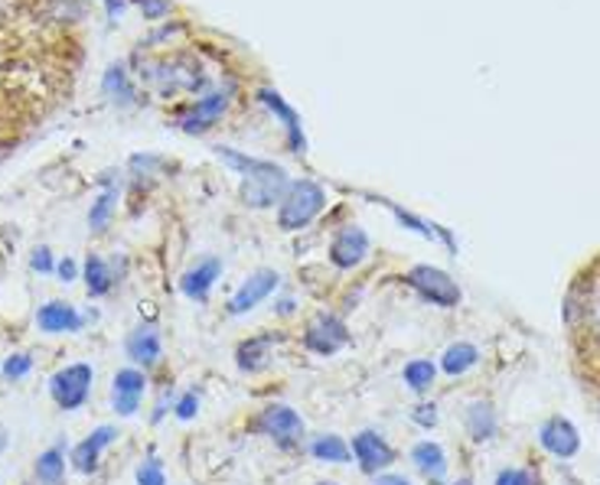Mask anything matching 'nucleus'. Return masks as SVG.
<instances>
[{
  "label": "nucleus",
  "mask_w": 600,
  "mask_h": 485,
  "mask_svg": "<svg viewBox=\"0 0 600 485\" xmlns=\"http://www.w3.org/2000/svg\"><path fill=\"white\" fill-rule=\"evenodd\" d=\"M76 0H0V104L43 111L69 89L79 47L66 27Z\"/></svg>",
  "instance_id": "f257e3e1"
},
{
  "label": "nucleus",
  "mask_w": 600,
  "mask_h": 485,
  "mask_svg": "<svg viewBox=\"0 0 600 485\" xmlns=\"http://www.w3.org/2000/svg\"><path fill=\"white\" fill-rule=\"evenodd\" d=\"M30 264H33V271H40V274H50L52 271L50 247H37V251H33V257H30Z\"/></svg>",
  "instance_id": "473e14b6"
},
{
  "label": "nucleus",
  "mask_w": 600,
  "mask_h": 485,
  "mask_svg": "<svg viewBox=\"0 0 600 485\" xmlns=\"http://www.w3.org/2000/svg\"><path fill=\"white\" fill-rule=\"evenodd\" d=\"M197 411H200V397L190 391V394H183L180 401H177V417L180 421H193L197 417Z\"/></svg>",
  "instance_id": "c756f323"
},
{
  "label": "nucleus",
  "mask_w": 600,
  "mask_h": 485,
  "mask_svg": "<svg viewBox=\"0 0 600 485\" xmlns=\"http://www.w3.org/2000/svg\"><path fill=\"white\" fill-rule=\"evenodd\" d=\"M138 485H167L163 466H160L157 456H150V459H144V463L138 466Z\"/></svg>",
  "instance_id": "cd10ccee"
},
{
  "label": "nucleus",
  "mask_w": 600,
  "mask_h": 485,
  "mask_svg": "<svg viewBox=\"0 0 600 485\" xmlns=\"http://www.w3.org/2000/svg\"><path fill=\"white\" fill-rule=\"evenodd\" d=\"M376 485H411V483H408L404 476H379Z\"/></svg>",
  "instance_id": "c9c22d12"
},
{
  "label": "nucleus",
  "mask_w": 600,
  "mask_h": 485,
  "mask_svg": "<svg viewBox=\"0 0 600 485\" xmlns=\"http://www.w3.org/2000/svg\"><path fill=\"white\" fill-rule=\"evenodd\" d=\"M539 439H542V446L549 449L551 456H558V459H571L581 449V437H578L574 424L564 421V417L546 421L542 431H539Z\"/></svg>",
  "instance_id": "f8f14e48"
},
{
  "label": "nucleus",
  "mask_w": 600,
  "mask_h": 485,
  "mask_svg": "<svg viewBox=\"0 0 600 485\" xmlns=\"http://www.w3.org/2000/svg\"><path fill=\"white\" fill-rule=\"evenodd\" d=\"M347 342H350V330H347V323H343L340 316H333V313H320V316L307 326V333H303V345H307L310 352H317V355H337Z\"/></svg>",
  "instance_id": "423d86ee"
},
{
  "label": "nucleus",
  "mask_w": 600,
  "mask_h": 485,
  "mask_svg": "<svg viewBox=\"0 0 600 485\" xmlns=\"http://www.w3.org/2000/svg\"><path fill=\"white\" fill-rule=\"evenodd\" d=\"M450 485H473L470 479H457V483H450Z\"/></svg>",
  "instance_id": "4c0bfd02"
},
{
  "label": "nucleus",
  "mask_w": 600,
  "mask_h": 485,
  "mask_svg": "<svg viewBox=\"0 0 600 485\" xmlns=\"http://www.w3.org/2000/svg\"><path fill=\"white\" fill-rule=\"evenodd\" d=\"M411 459H414V466H418L428 479H441V476L448 473V456H444V449H441L438 443H431V439L414 443V446H411Z\"/></svg>",
  "instance_id": "a211bd4d"
},
{
  "label": "nucleus",
  "mask_w": 600,
  "mask_h": 485,
  "mask_svg": "<svg viewBox=\"0 0 600 485\" xmlns=\"http://www.w3.org/2000/svg\"><path fill=\"white\" fill-rule=\"evenodd\" d=\"M323 202H327V195H323V190H320L317 183L300 180V183H294V186L284 193L281 212H278V225H281L284 232H298V229L310 225V222L320 215Z\"/></svg>",
  "instance_id": "7ed1b4c3"
},
{
  "label": "nucleus",
  "mask_w": 600,
  "mask_h": 485,
  "mask_svg": "<svg viewBox=\"0 0 600 485\" xmlns=\"http://www.w3.org/2000/svg\"><path fill=\"white\" fill-rule=\"evenodd\" d=\"M3 446H7V431L0 427V449H3Z\"/></svg>",
  "instance_id": "e433bc0d"
},
{
  "label": "nucleus",
  "mask_w": 600,
  "mask_h": 485,
  "mask_svg": "<svg viewBox=\"0 0 600 485\" xmlns=\"http://www.w3.org/2000/svg\"><path fill=\"white\" fill-rule=\"evenodd\" d=\"M477 362H480L477 345H470V342H453L448 352H444V358H441V368H444L448 375H463V372H470Z\"/></svg>",
  "instance_id": "412c9836"
},
{
  "label": "nucleus",
  "mask_w": 600,
  "mask_h": 485,
  "mask_svg": "<svg viewBox=\"0 0 600 485\" xmlns=\"http://www.w3.org/2000/svg\"><path fill=\"white\" fill-rule=\"evenodd\" d=\"M56 271H59V277H62V281H76V261H69V257H66V261H59V267H56Z\"/></svg>",
  "instance_id": "f704fd0d"
},
{
  "label": "nucleus",
  "mask_w": 600,
  "mask_h": 485,
  "mask_svg": "<svg viewBox=\"0 0 600 485\" xmlns=\"http://www.w3.org/2000/svg\"><path fill=\"white\" fill-rule=\"evenodd\" d=\"M124 352H128L131 362H138V365L150 368V365L160 358V336H157V330H153V326H138V330H131V336L124 342Z\"/></svg>",
  "instance_id": "f3484780"
},
{
  "label": "nucleus",
  "mask_w": 600,
  "mask_h": 485,
  "mask_svg": "<svg viewBox=\"0 0 600 485\" xmlns=\"http://www.w3.org/2000/svg\"><path fill=\"white\" fill-rule=\"evenodd\" d=\"M317 485H337V483H317Z\"/></svg>",
  "instance_id": "58836bf2"
},
{
  "label": "nucleus",
  "mask_w": 600,
  "mask_h": 485,
  "mask_svg": "<svg viewBox=\"0 0 600 485\" xmlns=\"http://www.w3.org/2000/svg\"><path fill=\"white\" fill-rule=\"evenodd\" d=\"M271 336H254V340L242 342L239 345V355H236V362H239V368L242 372H261V368H268V362H271Z\"/></svg>",
  "instance_id": "6ab92c4d"
},
{
  "label": "nucleus",
  "mask_w": 600,
  "mask_h": 485,
  "mask_svg": "<svg viewBox=\"0 0 600 485\" xmlns=\"http://www.w3.org/2000/svg\"><path fill=\"white\" fill-rule=\"evenodd\" d=\"M366 251H369L366 232L350 225V229H343V232L333 239V244H330V261H333L337 267H343V271H352L356 264H362Z\"/></svg>",
  "instance_id": "ddd939ff"
},
{
  "label": "nucleus",
  "mask_w": 600,
  "mask_h": 485,
  "mask_svg": "<svg viewBox=\"0 0 600 485\" xmlns=\"http://www.w3.org/2000/svg\"><path fill=\"white\" fill-rule=\"evenodd\" d=\"M414 291L421 293L428 303H434V306H457L460 303V287H457V281L444 274L441 267H431V264H418V267H411L408 271V277H404Z\"/></svg>",
  "instance_id": "20e7f679"
},
{
  "label": "nucleus",
  "mask_w": 600,
  "mask_h": 485,
  "mask_svg": "<svg viewBox=\"0 0 600 485\" xmlns=\"http://www.w3.org/2000/svg\"><path fill=\"white\" fill-rule=\"evenodd\" d=\"M236 170L246 173V202L249 205H271L274 199H281L284 186H288V176L281 166H271V163H261V160H249V156H239L232 150H219Z\"/></svg>",
  "instance_id": "f03ea898"
},
{
  "label": "nucleus",
  "mask_w": 600,
  "mask_h": 485,
  "mask_svg": "<svg viewBox=\"0 0 600 485\" xmlns=\"http://www.w3.org/2000/svg\"><path fill=\"white\" fill-rule=\"evenodd\" d=\"M497 485H532V476L526 469H502L497 476Z\"/></svg>",
  "instance_id": "2f4dec72"
},
{
  "label": "nucleus",
  "mask_w": 600,
  "mask_h": 485,
  "mask_svg": "<svg viewBox=\"0 0 600 485\" xmlns=\"http://www.w3.org/2000/svg\"><path fill=\"white\" fill-rule=\"evenodd\" d=\"M467 431L473 439H490L497 434V414L487 401H477L467 407Z\"/></svg>",
  "instance_id": "aec40b11"
},
{
  "label": "nucleus",
  "mask_w": 600,
  "mask_h": 485,
  "mask_svg": "<svg viewBox=\"0 0 600 485\" xmlns=\"http://www.w3.org/2000/svg\"><path fill=\"white\" fill-rule=\"evenodd\" d=\"M434 378H438V365L434 362H428V358H414V362H408L404 365V385L411 391H428L434 385Z\"/></svg>",
  "instance_id": "5701e85b"
},
{
  "label": "nucleus",
  "mask_w": 600,
  "mask_h": 485,
  "mask_svg": "<svg viewBox=\"0 0 600 485\" xmlns=\"http://www.w3.org/2000/svg\"><path fill=\"white\" fill-rule=\"evenodd\" d=\"M222 104H226V95H209L206 101H200V108L190 114V121H187L183 128H187L190 134H193V131H202V128H209V124L219 118Z\"/></svg>",
  "instance_id": "393cba45"
},
{
  "label": "nucleus",
  "mask_w": 600,
  "mask_h": 485,
  "mask_svg": "<svg viewBox=\"0 0 600 485\" xmlns=\"http://www.w3.org/2000/svg\"><path fill=\"white\" fill-rule=\"evenodd\" d=\"M114 437H118L114 427H99L92 437L82 439V443L72 449V466H76L79 473H96V469H99L101 449H104L108 443H114Z\"/></svg>",
  "instance_id": "dca6fc26"
},
{
  "label": "nucleus",
  "mask_w": 600,
  "mask_h": 485,
  "mask_svg": "<svg viewBox=\"0 0 600 485\" xmlns=\"http://www.w3.org/2000/svg\"><path fill=\"white\" fill-rule=\"evenodd\" d=\"M92 365H69L62 372H56L50 382L52 401L62 407V411H76L89 401V391H92Z\"/></svg>",
  "instance_id": "39448f33"
},
{
  "label": "nucleus",
  "mask_w": 600,
  "mask_h": 485,
  "mask_svg": "<svg viewBox=\"0 0 600 485\" xmlns=\"http://www.w3.org/2000/svg\"><path fill=\"white\" fill-rule=\"evenodd\" d=\"M37 323H40L43 333H76L82 326V316H79L76 306H69L62 300H52L47 306H40Z\"/></svg>",
  "instance_id": "2eb2a0df"
},
{
  "label": "nucleus",
  "mask_w": 600,
  "mask_h": 485,
  "mask_svg": "<svg viewBox=\"0 0 600 485\" xmlns=\"http://www.w3.org/2000/svg\"><path fill=\"white\" fill-rule=\"evenodd\" d=\"M564 316L571 326L581 323L591 336H600V281H588L581 291L571 293Z\"/></svg>",
  "instance_id": "1a4fd4ad"
},
{
  "label": "nucleus",
  "mask_w": 600,
  "mask_h": 485,
  "mask_svg": "<svg viewBox=\"0 0 600 485\" xmlns=\"http://www.w3.org/2000/svg\"><path fill=\"white\" fill-rule=\"evenodd\" d=\"M62 469H66L62 449H47V453L37 459V479H40L43 485L62 483Z\"/></svg>",
  "instance_id": "a878e982"
},
{
  "label": "nucleus",
  "mask_w": 600,
  "mask_h": 485,
  "mask_svg": "<svg viewBox=\"0 0 600 485\" xmlns=\"http://www.w3.org/2000/svg\"><path fill=\"white\" fill-rule=\"evenodd\" d=\"M571 485H578V483H571Z\"/></svg>",
  "instance_id": "ea45409f"
},
{
  "label": "nucleus",
  "mask_w": 600,
  "mask_h": 485,
  "mask_svg": "<svg viewBox=\"0 0 600 485\" xmlns=\"http://www.w3.org/2000/svg\"><path fill=\"white\" fill-rule=\"evenodd\" d=\"M310 453H313V459H323V463H350V446L337 434H323V437L313 439Z\"/></svg>",
  "instance_id": "4be33fe9"
},
{
  "label": "nucleus",
  "mask_w": 600,
  "mask_h": 485,
  "mask_svg": "<svg viewBox=\"0 0 600 485\" xmlns=\"http://www.w3.org/2000/svg\"><path fill=\"white\" fill-rule=\"evenodd\" d=\"M141 7H144L148 17H163L167 13V0H141Z\"/></svg>",
  "instance_id": "72a5a7b5"
},
{
  "label": "nucleus",
  "mask_w": 600,
  "mask_h": 485,
  "mask_svg": "<svg viewBox=\"0 0 600 485\" xmlns=\"http://www.w3.org/2000/svg\"><path fill=\"white\" fill-rule=\"evenodd\" d=\"M219 274H222V261H219V257H206V261H200V264L180 281V291L187 293L190 300L202 303V300H209V291H212V284L219 281Z\"/></svg>",
  "instance_id": "4468645a"
},
{
  "label": "nucleus",
  "mask_w": 600,
  "mask_h": 485,
  "mask_svg": "<svg viewBox=\"0 0 600 485\" xmlns=\"http://www.w3.org/2000/svg\"><path fill=\"white\" fill-rule=\"evenodd\" d=\"M352 456L359 459L362 473H382L396 463V449L372 431H362L352 437Z\"/></svg>",
  "instance_id": "9d476101"
},
{
  "label": "nucleus",
  "mask_w": 600,
  "mask_h": 485,
  "mask_svg": "<svg viewBox=\"0 0 600 485\" xmlns=\"http://www.w3.org/2000/svg\"><path fill=\"white\" fill-rule=\"evenodd\" d=\"M111 284H114V277H111L108 264L92 254V257L86 261V287H89V293H92V296H104V293L111 291Z\"/></svg>",
  "instance_id": "b1692460"
},
{
  "label": "nucleus",
  "mask_w": 600,
  "mask_h": 485,
  "mask_svg": "<svg viewBox=\"0 0 600 485\" xmlns=\"http://www.w3.org/2000/svg\"><path fill=\"white\" fill-rule=\"evenodd\" d=\"M144 388H148L144 372H138V368H121V372L114 375V385H111V404H114V411H118L121 417H131V414L141 407Z\"/></svg>",
  "instance_id": "9b49d317"
},
{
  "label": "nucleus",
  "mask_w": 600,
  "mask_h": 485,
  "mask_svg": "<svg viewBox=\"0 0 600 485\" xmlns=\"http://www.w3.org/2000/svg\"><path fill=\"white\" fill-rule=\"evenodd\" d=\"M33 368V358L30 355H10L7 362H3V378H23L27 372Z\"/></svg>",
  "instance_id": "c85d7f7f"
},
{
  "label": "nucleus",
  "mask_w": 600,
  "mask_h": 485,
  "mask_svg": "<svg viewBox=\"0 0 600 485\" xmlns=\"http://www.w3.org/2000/svg\"><path fill=\"white\" fill-rule=\"evenodd\" d=\"M411 417H414V424H421V427H434V424H438L434 404H418V407L411 411Z\"/></svg>",
  "instance_id": "7c9ffc66"
},
{
  "label": "nucleus",
  "mask_w": 600,
  "mask_h": 485,
  "mask_svg": "<svg viewBox=\"0 0 600 485\" xmlns=\"http://www.w3.org/2000/svg\"><path fill=\"white\" fill-rule=\"evenodd\" d=\"M111 205H114V193H101L96 199V205H92V212H89V225L101 232L104 225H108V215H111Z\"/></svg>",
  "instance_id": "bb28decb"
},
{
  "label": "nucleus",
  "mask_w": 600,
  "mask_h": 485,
  "mask_svg": "<svg viewBox=\"0 0 600 485\" xmlns=\"http://www.w3.org/2000/svg\"><path fill=\"white\" fill-rule=\"evenodd\" d=\"M278 284H281V274H278V271H271V267L254 271L249 281L236 291V296L229 300V313H232V316L249 313V310H254L261 300H268L271 293L278 291Z\"/></svg>",
  "instance_id": "6e6552de"
},
{
  "label": "nucleus",
  "mask_w": 600,
  "mask_h": 485,
  "mask_svg": "<svg viewBox=\"0 0 600 485\" xmlns=\"http://www.w3.org/2000/svg\"><path fill=\"white\" fill-rule=\"evenodd\" d=\"M258 431L268 434V437L274 439V443H281V446H291V443H298V439L303 437V421H300V414L294 407H288V404H271V407L261 411Z\"/></svg>",
  "instance_id": "0eeeda50"
}]
</instances>
